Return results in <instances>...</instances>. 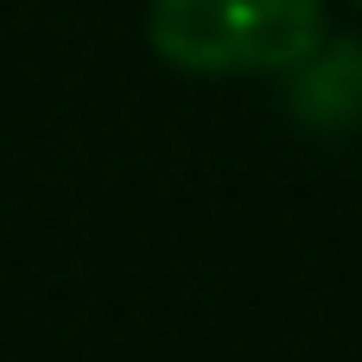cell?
I'll use <instances>...</instances> for the list:
<instances>
[{
    "label": "cell",
    "instance_id": "obj_1",
    "mask_svg": "<svg viewBox=\"0 0 362 362\" xmlns=\"http://www.w3.org/2000/svg\"><path fill=\"white\" fill-rule=\"evenodd\" d=\"M325 38V0H146V45L185 76H286Z\"/></svg>",
    "mask_w": 362,
    "mask_h": 362
},
{
    "label": "cell",
    "instance_id": "obj_3",
    "mask_svg": "<svg viewBox=\"0 0 362 362\" xmlns=\"http://www.w3.org/2000/svg\"><path fill=\"white\" fill-rule=\"evenodd\" d=\"M356 6H362V0H356Z\"/></svg>",
    "mask_w": 362,
    "mask_h": 362
},
{
    "label": "cell",
    "instance_id": "obj_2",
    "mask_svg": "<svg viewBox=\"0 0 362 362\" xmlns=\"http://www.w3.org/2000/svg\"><path fill=\"white\" fill-rule=\"evenodd\" d=\"M286 102H293V115H299L305 127H325V134L362 121V45H350V38L331 45V38H325L305 64H293Z\"/></svg>",
    "mask_w": 362,
    "mask_h": 362
}]
</instances>
